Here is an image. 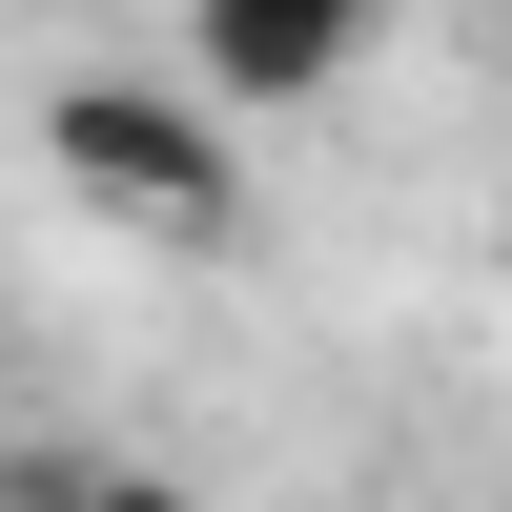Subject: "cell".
<instances>
[{
    "label": "cell",
    "mask_w": 512,
    "mask_h": 512,
    "mask_svg": "<svg viewBox=\"0 0 512 512\" xmlns=\"http://www.w3.org/2000/svg\"><path fill=\"white\" fill-rule=\"evenodd\" d=\"M41 164H62L103 226H144V246H246V144H226V103L62 82V103H41Z\"/></svg>",
    "instance_id": "6da1fadb"
},
{
    "label": "cell",
    "mask_w": 512,
    "mask_h": 512,
    "mask_svg": "<svg viewBox=\"0 0 512 512\" xmlns=\"http://www.w3.org/2000/svg\"><path fill=\"white\" fill-rule=\"evenodd\" d=\"M369 21H390V0H185L205 103H328V82L369 62Z\"/></svg>",
    "instance_id": "7a4b0ae2"
},
{
    "label": "cell",
    "mask_w": 512,
    "mask_h": 512,
    "mask_svg": "<svg viewBox=\"0 0 512 512\" xmlns=\"http://www.w3.org/2000/svg\"><path fill=\"white\" fill-rule=\"evenodd\" d=\"M41 512H205V492H185V472H123V451H62Z\"/></svg>",
    "instance_id": "3957f363"
}]
</instances>
